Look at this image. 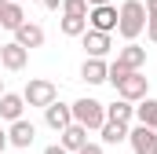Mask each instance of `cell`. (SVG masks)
Wrapping results in <instances>:
<instances>
[{"label":"cell","instance_id":"cell-1","mask_svg":"<svg viewBox=\"0 0 157 154\" xmlns=\"http://www.w3.org/2000/svg\"><path fill=\"white\" fill-rule=\"evenodd\" d=\"M117 33L128 44H135L146 33V7H143V0H124L117 7Z\"/></svg>","mask_w":157,"mask_h":154},{"label":"cell","instance_id":"cell-2","mask_svg":"<svg viewBox=\"0 0 157 154\" xmlns=\"http://www.w3.org/2000/svg\"><path fill=\"white\" fill-rule=\"evenodd\" d=\"M73 107V121L84 125L88 132H99L102 125H106V103H99V99H91V95H80L77 103H70Z\"/></svg>","mask_w":157,"mask_h":154},{"label":"cell","instance_id":"cell-3","mask_svg":"<svg viewBox=\"0 0 157 154\" xmlns=\"http://www.w3.org/2000/svg\"><path fill=\"white\" fill-rule=\"evenodd\" d=\"M22 99H26V107H40V110H48V107L59 99V88H55L48 77H29L26 88H22Z\"/></svg>","mask_w":157,"mask_h":154},{"label":"cell","instance_id":"cell-4","mask_svg":"<svg viewBox=\"0 0 157 154\" xmlns=\"http://www.w3.org/2000/svg\"><path fill=\"white\" fill-rule=\"evenodd\" d=\"M113 88H117V95L124 103H143V99L150 95V81L143 77V70H139V74H128L124 81H117Z\"/></svg>","mask_w":157,"mask_h":154},{"label":"cell","instance_id":"cell-5","mask_svg":"<svg viewBox=\"0 0 157 154\" xmlns=\"http://www.w3.org/2000/svg\"><path fill=\"white\" fill-rule=\"evenodd\" d=\"M110 66H117L121 74H139V70L146 66V48H139V44H124Z\"/></svg>","mask_w":157,"mask_h":154},{"label":"cell","instance_id":"cell-6","mask_svg":"<svg viewBox=\"0 0 157 154\" xmlns=\"http://www.w3.org/2000/svg\"><path fill=\"white\" fill-rule=\"evenodd\" d=\"M128 143L135 154H157V132L146 125H132L128 128Z\"/></svg>","mask_w":157,"mask_h":154},{"label":"cell","instance_id":"cell-7","mask_svg":"<svg viewBox=\"0 0 157 154\" xmlns=\"http://www.w3.org/2000/svg\"><path fill=\"white\" fill-rule=\"evenodd\" d=\"M88 30H95V33H113V30H117V7H113V4L91 7V11H88Z\"/></svg>","mask_w":157,"mask_h":154},{"label":"cell","instance_id":"cell-8","mask_svg":"<svg viewBox=\"0 0 157 154\" xmlns=\"http://www.w3.org/2000/svg\"><path fill=\"white\" fill-rule=\"evenodd\" d=\"M26 63H29V51H26V48H18L15 40L0 44V66H4V70L18 74V70H26Z\"/></svg>","mask_w":157,"mask_h":154},{"label":"cell","instance_id":"cell-9","mask_svg":"<svg viewBox=\"0 0 157 154\" xmlns=\"http://www.w3.org/2000/svg\"><path fill=\"white\" fill-rule=\"evenodd\" d=\"M33 140H37V125H33V121H26V117H22V121H15V125L7 128V143H11V147H18V151H29V147H33Z\"/></svg>","mask_w":157,"mask_h":154},{"label":"cell","instance_id":"cell-10","mask_svg":"<svg viewBox=\"0 0 157 154\" xmlns=\"http://www.w3.org/2000/svg\"><path fill=\"white\" fill-rule=\"evenodd\" d=\"M59 147H62L66 154H77V151H84V147H88V128L73 121L70 128H62V132H59Z\"/></svg>","mask_w":157,"mask_h":154},{"label":"cell","instance_id":"cell-11","mask_svg":"<svg viewBox=\"0 0 157 154\" xmlns=\"http://www.w3.org/2000/svg\"><path fill=\"white\" fill-rule=\"evenodd\" d=\"M44 121H48V128H55V132H62V128H70L73 125V107L70 103H51L48 110H44Z\"/></svg>","mask_w":157,"mask_h":154},{"label":"cell","instance_id":"cell-12","mask_svg":"<svg viewBox=\"0 0 157 154\" xmlns=\"http://www.w3.org/2000/svg\"><path fill=\"white\" fill-rule=\"evenodd\" d=\"M22 114H26V99H22V92H4L0 95V117L4 121H22Z\"/></svg>","mask_w":157,"mask_h":154},{"label":"cell","instance_id":"cell-13","mask_svg":"<svg viewBox=\"0 0 157 154\" xmlns=\"http://www.w3.org/2000/svg\"><path fill=\"white\" fill-rule=\"evenodd\" d=\"M80 44H84V51H88V59H106L110 55V33H95V30H88L84 37H80Z\"/></svg>","mask_w":157,"mask_h":154},{"label":"cell","instance_id":"cell-14","mask_svg":"<svg viewBox=\"0 0 157 154\" xmlns=\"http://www.w3.org/2000/svg\"><path fill=\"white\" fill-rule=\"evenodd\" d=\"M15 44L18 48H40L44 44V26H37V22H22L18 30H15Z\"/></svg>","mask_w":157,"mask_h":154},{"label":"cell","instance_id":"cell-15","mask_svg":"<svg viewBox=\"0 0 157 154\" xmlns=\"http://www.w3.org/2000/svg\"><path fill=\"white\" fill-rule=\"evenodd\" d=\"M106 77H110V63H106V59H84L80 81H88V84H106Z\"/></svg>","mask_w":157,"mask_h":154},{"label":"cell","instance_id":"cell-16","mask_svg":"<svg viewBox=\"0 0 157 154\" xmlns=\"http://www.w3.org/2000/svg\"><path fill=\"white\" fill-rule=\"evenodd\" d=\"M106 121H113V125H132V121H135V103L113 99V103L106 107Z\"/></svg>","mask_w":157,"mask_h":154},{"label":"cell","instance_id":"cell-17","mask_svg":"<svg viewBox=\"0 0 157 154\" xmlns=\"http://www.w3.org/2000/svg\"><path fill=\"white\" fill-rule=\"evenodd\" d=\"M22 22H26V11H22V4H15V0H4V11H0V26L15 33Z\"/></svg>","mask_w":157,"mask_h":154},{"label":"cell","instance_id":"cell-18","mask_svg":"<svg viewBox=\"0 0 157 154\" xmlns=\"http://www.w3.org/2000/svg\"><path fill=\"white\" fill-rule=\"evenodd\" d=\"M135 125H146V128H154L157 132V99H143L139 107H135Z\"/></svg>","mask_w":157,"mask_h":154},{"label":"cell","instance_id":"cell-19","mask_svg":"<svg viewBox=\"0 0 157 154\" xmlns=\"http://www.w3.org/2000/svg\"><path fill=\"white\" fill-rule=\"evenodd\" d=\"M59 30H62V37H84V33H88V18L62 15V18H59Z\"/></svg>","mask_w":157,"mask_h":154},{"label":"cell","instance_id":"cell-20","mask_svg":"<svg viewBox=\"0 0 157 154\" xmlns=\"http://www.w3.org/2000/svg\"><path fill=\"white\" fill-rule=\"evenodd\" d=\"M99 136H102V143H106V147H117V143L128 140V125H113V121H106V125L99 128Z\"/></svg>","mask_w":157,"mask_h":154},{"label":"cell","instance_id":"cell-21","mask_svg":"<svg viewBox=\"0 0 157 154\" xmlns=\"http://www.w3.org/2000/svg\"><path fill=\"white\" fill-rule=\"evenodd\" d=\"M62 15H77V18H88V4H84V0H62Z\"/></svg>","mask_w":157,"mask_h":154},{"label":"cell","instance_id":"cell-22","mask_svg":"<svg viewBox=\"0 0 157 154\" xmlns=\"http://www.w3.org/2000/svg\"><path fill=\"white\" fill-rule=\"evenodd\" d=\"M143 7H146V22H157V0H146Z\"/></svg>","mask_w":157,"mask_h":154},{"label":"cell","instance_id":"cell-23","mask_svg":"<svg viewBox=\"0 0 157 154\" xmlns=\"http://www.w3.org/2000/svg\"><path fill=\"white\" fill-rule=\"evenodd\" d=\"M77 154H102V143H88L84 151H77Z\"/></svg>","mask_w":157,"mask_h":154},{"label":"cell","instance_id":"cell-24","mask_svg":"<svg viewBox=\"0 0 157 154\" xmlns=\"http://www.w3.org/2000/svg\"><path fill=\"white\" fill-rule=\"evenodd\" d=\"M146 37H150V40L157 44V22H146Z\"/></svg>","mask_w":157,"mask_h":154},{"label":"cell","instance_id":"cell-25","mask_svg":"<svg viewBox=\"0 0 157 154\" xmlns=\"http://www.w3.org/2000/svg\"><path fill=\"white\" fill-rule=\"evenodd\" d=\"M40 4H44L48 11H59V7H62V0H40Z\"/></svg>","mask_w":157,"mask_h":154},{"label":"cell","instance_id":"cell-26","mask_svg":"<svg viewBox=\"0 0 157 154\" xmlns=\"http://www.w3.org/2000/svg\"><path fill=\"white\" fill-rule=\"evenodd\" d=\"M7 147H11V143H7V128H0V154L7 151Z\"/></svg>","mask_w":157,"mask_h":154},{"label":"cell","instance_id":"cell-27","mask_svg":"<svg viewBox=\"0 0 157 154\" xmlns=\"http://www.w3.org/2000/svg\"><path fill=\"white\" fill-rule=\"evenodd\" d=\"M84 4H88V11H91V7H106L110 0H84Z\"/></svg>","mask_w":157,"mask_h":154},{"label":"cell","instance_id":"cell-28","mask_svg":"<svg viewBox=\"0 0 157 154\" xmlns=\"http://www.w3.org/2000/svg\"><path fill=\"white\" fill-rule=\"evenodd\" d=\"M44 154H66V151H62L59 143H51V147H44Z\"/></svg>","mask_w":157,"mask_h":154},{"label":"cell","instance_id":"cell-29","mask_svg":"<svg viewBox=\"0 0 157 154\" xmlns=\"http://www.w3.org/2000/svg\"><path fill=\"white\" fill-rule=\"evenodd\" d=\"M0 95H4V77H0Z\"/></svg>","mask_w":157,"mask_h":154},{"label":"cell","instance_id":"cell-30","mask_svg":"<svg viewBox=\"0 0 157 154\" xmlns=\"http://www.w3.org/2000/svg\"><path fill=\"white\" fill-rule=\"evenodd\" d=\"M0 11H4V0H0Z\"/></svg>","mask_w":157,"mask_h":154},{"label":"cell","instance_id":"cell-31","mask_svg":"<svg viewBox=\"0 0 157 154\" xmlns=\"http://www.w3.org/2000/svg\"><path fill=\"white\" fill-rule=\"evenodd\" d=\"M15 4H22V0H15Z\"/></svg>","mask_w":157,"mask_h":154}]
</instances>
